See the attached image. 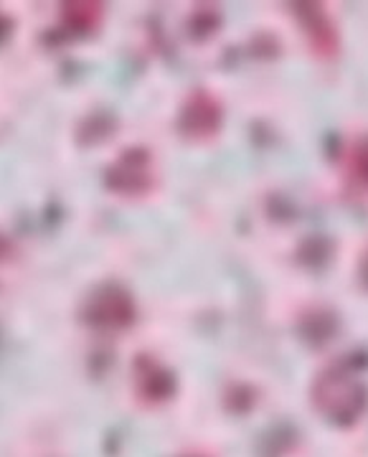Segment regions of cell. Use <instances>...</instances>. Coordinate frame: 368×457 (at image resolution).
<instances>
[{
  "mask_svg": "<svg viewBox=\"0 0 368 457\" xmlns=\"http://www.w3.org/2000/svg\"><path fill=\"white\" fill-rule=\"evenodd\" d=\"M313 402L325 420L338 425L355 422L368 404L366 384L348 371H328L313 386Z\"/></svg>",
  "mask_w": 368,
  "mask_h": 457,
  "instance_id": "1",
  "label": "cell"
},
{
  "mask_svg": "<svg viewBox=\"0 0 368 457\" xmlns=\"http://www.w3.org/2000/svg\"><path fill=\"white\" fill-rule=\"evenodd\" d=\"M84 318L89 326L99 330H120L132 323V303L125 290L107 285L89 297Z\"/></svg>",
  "mask_w": 368,
  "mask_h": 457,
  "instance_id": "2",
  "label": "cell"
},
{
  "mask_svg": "<svg viewBox=\"0 0 368 457\" xmlns=\"http://www.w3.org/2000/svg\"><path fill=\"white\" fill-rule=\"evenodd\" d=\"M107 183L120 194H140L150 188V155H145L143 150L125 153L117 165L110 168Z\"/></svg>",
  "mask_w": 368,
  "mask_h": 457,
  "instance_id": "3",
  "label": "cell"
},
{
  "mask_svg": "<svg viewBox=\"0 0 368 457\" xmlns=\"http://www.w3.org/2000/svg\"><path fill=\"white\" fill-rule=\"evenodd\" d=\"M295 8H300L297 18L303 23L305 36H307L313 51L318 56H333L338 49V36L328 13L322 11L321 5H295Z\"/></svg>",
  "mask_w": 368,
  "mask_h": 457,
  "instance_id": "4",
  "label": "cell"
},
{
  "mask_svg": "<svg viewBox=\"0 0 368 457\" xmlns=\"http://www.w3.org/2000/svg\"><path fill=\"white\" fill-rule=\"evenodd\" d=\"M219 122H222V110L206 95H193L183 114H180V125H183L186 135H191V137H208V135H213L216 128H219Z\"/></svg>",
  "mask_w": 368,
  "mask_h": 457,
  "instance_id": "5",
  "label": "cell"
},
{
  "mask_svg": "<svg viewBox=\"0 0 368 457\" xmlns=\"http://www.w3.org/2000/svg\"><path fill=\"white\" fill-rule=\"evenodd\" d=\"M145 366H147V371L140 376V381H145L143 394H147L150 399H165L171 394V376L158 369L153 361H147Z\"/></svg>",
  "mask_w": 368,
  "mask_h": 457,
  "instance_id": "6",
  "label": "cell"
},
{
  "mask_svg": "<svg viewBox=\"0 0 368 457\" xmlns=\"http://www.w3.org/2000/svg\"><path fill=\"white\" fill-rule=\"evenodd\" d=\"M348 176L355 186L368 188V140L355 143L348 155Z\"/></svg>",
  "mask_w": 368,
  "mask_h": 457,
  "instance_id": "7",
  "label": "cell"
},
{
  "mask_svg": "<svg viewBox=\"0 0 368 457\" xmlns=\"http://www.w3.org/2000/svg\"><path fill=\"white\" fill-rule=\"evenodd\" d=\"M364 279H366V285H368V260H366V270H364Z\"/></svg>",
  "mask_w": 368,
  "mask_h": 457,
  "instance_id": "8",
  "label": "cell"
}]
</instances>
